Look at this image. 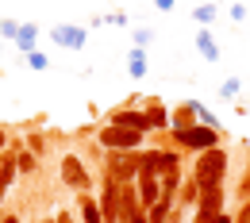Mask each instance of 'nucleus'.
Instances as JSON below:
<instances>
[{
	"mask_svg": "<svg viewBox=\"0 0 250 223\" xmlns=\"http://www.w3.org/2000/svg\"><path fill=\"white\" fill-rule=\"evenodd\" d=\"M196 50L204 54V62H219V46L212 39V31H196Z\"/></svg>",
	"mask_w": 250,
	"mask_h": 223,
	"instance_id": "obj_11",
	"label": "nucleus"
},
{
	"mask_svg": "<svg viewBox=\"0 0 250 223\" xmlns=\"http://www.w3.org/2000/svg\"><path fill=\"white\" fill-rule=\"evenodd\" d=\"M173 135H177V142H181L185 150H196V154H204V150L219 146L216 127H204V123H196V127H185V131H173Z\"/></svg>",
	"mask_w": 250,
	"mask_h": 223,
	"instance_id": "obj_5",
	"label": "nucleus"
},
{
	"mask_svg": "<svg viewBox=\"0 0 250 223\" xmlns=\"http://www.w3.org/2000/svg\"><path fill=\"white\" fill-rule=\"evenodd\" d=\"M100 216L104 223H124V185L116 177L104 181V192H100Z\"/></svg>",
	"mask_w": 250,
	"mask_h": 223,
	"instance_id": "obj_4",
	"label": "nucleus"
},
{
	"mask_svg": "<svg viewBox=\"0 0 250 223\" xmlns=\"http://www.w3.org/2000/svg\"><path fill=\"white\" fill-rule=\"evenodd\" d=\"M192 112H196V120H200L204 127H219V120L208 112V108H204V104H200V100H192Z\"/></svg>",
	"mask_w": 250,
	"mask_h": 223,
	"instance_id": "obj_17",
	"label": "nucleus"
},
{
	"mask_svg": "<svg viewBox=\"0 0 250 223\" xmlns=\"http://www.w3.org/2000/svg\"><path fill=\"white\" fill-rule=\"evenodd\" d=\"M150 39H154V31H146V27H139V31H135V46H146Z\"/></svg>",
	"mask_w": 250,
	"mask_h": 223,
	"instance_id": "obj_24",
	"label": "nucleus"
},
{
	"mask_svg": "<svg viewBox=\"0 0 250 223\" xmlns=\"http://www.w3.org/2000/svg\"><path fill=\"white\" fill-rule=\"evenodd\" d=\"M223 173H227V154H223L219 146H212V150H204V154L196 158V173H192V181H196L200 189H219Z\"/></svg>",
	"mask_w": 250,
	"mask_h": 223,
	"instance_id": "obj_1",
	"label": "nucleus"
},
{
	"mask_svg": "<svg viewBox=\"0 0 250 223\" xmlns=\"http://www.w3.org/2000/svg\"><path fill=\"white\" fill-rule=\"evenodd\" d=\"M108 123H120V127H135V131H143V135H146V131H154V127H150V120H146V112H131V108H120V112H116V116H112Z\"/></svg>",
	"mask_w": 250,
	"mask_h": 223,
	"instance_id": "obj_9",
	"label": "nucleus"
},
{
	"mask_svg": "<svg viewBox=\"0 0 250 223\" xmlns=\"http://www.w3.org/2000/svg\"><path fill=\"white\" fill-rule=\"evenodd\" d=\"M35 39H39V27H35V23H20L16 46H20V50H35Z\"/></svg>",
	"mask_w": 250,
	"mask_h": 223,
	"instance_id": "obj_13",
	"label": "nucleus"
},
{
	"mask_svg": "<svg viewBox=\"0 0 250 223\" xmlns=\"http://www.w3.org/2000/svg\"><path fill=\"white\" fill-rule=\"evenodd\" d=\"M223 212V189H200V200H196V220L212 223Z\"/></svg>",
	"mask_w": 250,
	"mask_h": 223,
	"instance_id": "obj_7",
	"label": "nucleus"
},
{
	"mask_svg": "<svg viewBox=\"0 0 250 223\" xmlns=\"http://www.w3.org/2000/svg\"><path fill=\"white\" fill-rule=\"evenodd\" d=\"M127 69H131V77H146V54H143V46H135L127 54Z\"/></svg>",
	"mask_w": 250,
	"mask_h": 223,
	"instance_id": "obj_14",
	"label": "nucleus"
},
{
	"mask_svg": "<svg viewBox=\"0 0 250 223\" xmlns=\"http://www.w3.org/2000/svg\"><path fill=\"white\" fill-rule=\"evenodd\" d=\"M62 181L69 185V189H81V192L93 185V181H89V169L81 165L77 154H65V158H62Z\"/></svg>",
	"mask_w": 250,
	"mask_h": 223,
	"instance_id": "obj_6",
	"label": "nucleus"
},
{
	"mask_svg": "<svg viewBox=\"0 0 250 223\" xmlns=\"http://www.w3.org/2000/svg\"><path fill=\"white\" fill-rule=\"evenodd\" d=\"M16 165H20L23 173H31L35 169V154H16Z\"/></svg>",
	"mask_w": 250,
	"mask_h": 223,
	"instance_id": "obj_23",
	"label": "nucleus"
},
{
	"mask_svg": "<svg viewBox=\"0 0 250 223\" xmlns=\"http://www.w3.org/2000/svg\"><path fill=\"white\" fill-rule=\"evenodd\" d=\"M46 223H50V220H46Z\"/></svg>",
	"mask_w": 250,
	"mask_h": 223,
	"instance_id": "obj_32",
	"label": "nucleus"
},
{
	"mask_svg": "<svg viewBox=\"0 0 250 223\" xmlns=\"http://www.w3.org/2000/svg\"><path fill=\"white\" fill-rule=\"evenodd\" d=\"M20 173V165H16V154H0V204H4V192L12 185V177Z\"/></svg>",
	"mask_w": 250,
	"mask_h": 223,
	"instance_id": "obj_10",
	"label": "nucleus"
},
{
	"mask_svg": "<svg viewBox=\"0 0 250 223\" xmlns=\"http://www.w3.org/2000/svg\"><path fill=\"white\" fill-rule=\"evenodd\" d=\"M192 16H196V23H212V20H216V4H204V8H196Z\"/></svg>",
	"mask_w": 250,
	"mask_h": 223,
	"instance_id": "obj_21",
	"label": "nucleus"
},
{
	"mask_svg": "<svg viewBox=\"0 0 250 223\" xmlns=\"http://www.w3.org/2000/svg\"><path fill=\"white\" fill-rule=\"evenodd\" d=\"M196 200H200V185H196V181H188L185 189H181V204L188 208V204H196Z\"/></svg>",
	"mask_w": 250,
	"mask_h": 223,
	"instance_id": "obj_18",
	"label": "nucleus"
},
{
	"mask_svg": "<svg viewBox=\"0 0 250 223\" xmlns=\"http://www.w3.org/2000/svg\"><path fill=\"white\" fill-rule=\"evenodd\" d=\"M235 223H250V200L243 204V212H239V220H235Z\"/></svg>",
	"mask_w": 250,
	"mask_h": 223,
	"instance_id": "obj_26",
	"label": "nucleus"
},
{
	"mask_svg": "<svg viewBox=\"0 0 250 223\" xmlns=\"http://www.w3.org/2000/svg\"><path fill=\"white\" fill-rule=\"evenodd\" d=\"M139 142H143V131H135V127L108 123V127L100 131V146L104 150H139Z\"/></svg>",
	"mask_w": 250,
	"mask_h": 223,
	"instance_id": "obj_3",
	"label": "nucleus"
},
{
	"mask_svg": "<svg viewBox=\"0 0 250 223\" xmlns=\"http://www.w3.org/2000/svg\"><path fill=\"white\" fill-rule=\"evenodd\" d=\"M219 96H223V100H235V96H239V77H227L223 89H219Z\"/></svg>",
	"mask_w": 250,
	"mask_h": 223,
	"instance_id": "obj_20",
	"label": "nucleus"
},
{
	"mask_svg": "<svg viewBox=\"0 0 250 223\" xmlns=\"http://www.w3.org/2000/svg\"><path fill=\"white\" fill-rule=\"evenodd\" d=\"M50 223H73V220H69V216H65V212H62V216H54V220H50Z\"/></svg>",
	"mask_w": 250,
	"mask_h": 223,
	"instance_id": "obj_28",
	"label": "nucleus"
},
{
	"mask_svg": "<svg viewBox=\"0 0 250 223\" xmlns=\"http://www.w3.org/2000/svg\"><path fill=\"white\" fill-rule=\"evenodd\" d=\"M146 120H150V127H169V112H166L158 100L150 104V108H146Z\"/></svg>",
	"mask_w": 250,
	"mask_h": 223,
	"instance_id": "obj_15",
	"label": "nucleus"
},
{
	"mask_svg": "<svg viewBox=\"0 0 250 223\" xmlns=\"http://www.w3.org/2000/svg\"><path fill=\"white\" fill-rule=\"evenodd\" d=\"M0 223H4V216H0Z\"/></svg>",
	"mask_w": 250,
	"mask_h": 223,
	"instance_id": "obj_31",
	"label": "nucleus"
},
{
	"mask_svg": "<svg viewBox=\"0 0 250 223\" xmlns=\"http://www.w3.org/2000/svg\"><path fill=\"white\" fill-rule=\"evenodd\" d=\"M231 20L243 23V20H247V4H231Z\"/></svg>",
	"mask_w": 250,
	"mask_h": 223,
	"instance_id": "obj_25",
	"label": "nucleus"
},
{
	"mask_svg": "<svg viewBox=\"0 0 250 223\" xmlns=\"http://www.w3.org/2000/svg\"><path fill=\"white\" fill-rule=\"evenodd\" d=\"M192 120H196V112H192V100H188V104H181V108H177V112H173V116H169V127H173V131H185V127H196V123H192Z\"/></svg>",
	"mask_w": 250,
	"mask_h": 223,
	"instance_id": "obj_12",
	"label": "nucleus"
},
{
	"mask_svg": "<svg viewBox=\"0 0 250 223\" xmlns=\"http://www.w3.org/2000/svg\"><path fill=\"white\" fill-rule=\"evenodd\" d=\"M139 165H143L139 150H112L108 154V177H116L120 185H131L139 177Z\"/></svg>",
	"mask_w": 250,
	"mask_h": 223,
	"instance_id": "obj_2",
	"label": "nucleus"
},
{
	"mask_svg": "<svg viewBox=\"0 0 250 223\" xmlns=\"http://www.w3.org/2000/svg\"><path fill=\"white\" fill-rule=\"evenodd\" d=\"M50 39H54L62 50H81V46L89 42V31H85V27H73V23H62V27L50 31Z\"/></svg>",
	"mask_w": 250,
	"mask_h": 223,
	"instance_id": "obj_8",
	"label": "nucleus"
},
{
	"mask_svg": "<svg viewBox=\"0 0 250 223\" xmlns=\"http://www.w3.org/2000/svg\"><path fill=\"white\" fill-rule=\"evenodd\" d=\"M4 223H20V220H16V216H4Z\"/></svg>",
	"mask_w": 250,
	"mask_h": 223,
	"instance_id": "obj_29",
	"label": "nucleus"
},
{
	"mask_svg": "<svg viewBox=\"0 0 250 223\" xmlns=\"http://www.w3.org/2000/svg\"><path fill=\"white\" fill-rule=\"evenodd\" d=\"M27 65H31V69H39V73H42V69H46V54H42V50H27Z\"/></svg>",
	"mask_w": 250,
	"mask_h": 223,
	"instance_id": "obj_19",
	"label": "nucleus"
},
{
	"mask_svg": "<svg viewBox=\"0 0 250 223\" xmlns=\"http://www.w3.org/2000/svg\"><path fill=\"white\" fill-rule=\"evenodd\" d=\"M196 223H200V220H196Z\"/></svg>",
	"mask_w": 250,
	"mask_h": 223,
	"instance_id": "obj_33",
	"label": "nucleus"
},
{
	"mask_svg": "<svg viewBox=\"0 0 250 223\" xmlns=\"http://www.w3.org/2000/svg\"><path fill=\"white\" fill-rule=\"evenodd\" d=\"M81 220H85V223H104V216H100V204H96V200H89V196L81 200Z\"/></svg>",
	"mask_w": 250,
	"mask_h": 223,
	"instance_id": "obj_16",
	"label": "nucleus"
},
{
	"mask_svg": "<svg viewBox=\"0 0 250 223\" xmlns=\"http://www.w3.org/2000/svg\"><path fill=\"white\" fill-rule=\"evenodd\" d=\"M158 8H162V12H169V8H173V0H154Z\"/></svg>",
	"mask_w": 250,
	"mask_h": 223,
	"instance_id": "obj_27",
	"label": "nucleus"
},
{
	"mask_svg": "<svg viewBox=\"0 0 250 223\" xmlns=\"http://www.w3.org/2000/svg\"><path fill=\"white\" fill-rule=\"evenodd\" d=\"M0 150H4V131H0Z\"/></svg>",
	"mask_w": 250,
	"mask_h": 223,
	"instance_id": "obj_30",
	"label": "nucleus"
},
{
	"mask_svg": "<svg viewBox=\"0 0 250 223\" xmlns=\"http://www.w3.org/2000/svg\"><path fill=\"white\" fill-rule=\"evenodd\" d=\"M0 35H4V39H16V35H20V23H16V20H0Z\"/></svg>",
	"mask_w": 250,
	"mask_h": 223,
	"instance_id": "obj_22",
	"label": "nucleus"
}]
</instances>
